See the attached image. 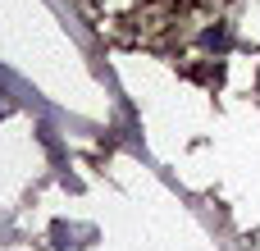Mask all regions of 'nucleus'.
<instances>
[{
  "label": "nucleus",
  "instance_id": "f257e3e1",
  "mask_svg": "<svg viewBox=\"0 0 260 251\" xmlns=\"http://www.w3.org/2000/svg\"><path fill=\"white\" fill-rule=\"evenodd\" d=\"M206 46H229V27H206Z\"/></svg>",
  "mask_w": 260,
  "mask_h": 251
}]
</instances>
